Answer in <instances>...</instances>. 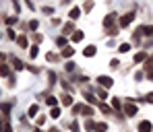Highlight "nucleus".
Returning <instances> with one entry per match:
<instances>
[{"label":"nucleus","instance_id":"e433bc0d","mask_svg":"<svg viewBox=\"0 0 153 132\" xmlns=\"http://www.w3.org/2000/svg\"><path fill=\"white\" fill-rule=\"evenodd\" d=\"M145 101H147V103H153V91H151V93H147V95H145Z\"/></svg>","mask_w":153,"mask_h":132},{"label":"nucleus","instance_id":"c03bdc74","mask_svg":"<svg viewBox=\"0 0 153 132\" xmlns=\"http://www.w3.org/2000/svg\"><path fill=\"white\" fill-rule=\"evenodd\" d=\"M0 64H4V54L0 52Z\"/></svg>","mask_w":153,"mask_h":132},{"label":"nucleus","instance_id":"37998d69","mask_svg":"<svg viewBox=\"0 0 153 132\" xmlns=\"http://www.w3.org/2000/svg\"><path fill=\"white\" fill-rule=\"evenodd\" d=\"M147 77H149V79L153 80V68H151V70H147Z\"/></svg>","mask_w":153,"mask_h":132},{"label":"nucleus","instance_id":"79ce46f5","mask_svg":"<svg viewBox=\"0 0 153 132\" xmlns=\"http://www.w3.org/2000/svg\"><path fill=\"white\" fill-rule=\"evenodd\" d=\"M44 122H46V118L42 116V118H37V126H44Z\"/></svg>","mask_w":153,"mask_h":132},{"label":"nucleus","instance_id":"ddd939ff","mask_svg":"<svg viewBox=\"0 0 153 132\" xmlns=\"http://www.w3.org/2000/svg\"><path fill=\"white\" fill-rule=\"evenodd\" d=\"M0 77H10V68L6 64H0Z\"/></svg>","mask_w":153,"mask_h":132},{"label":"nucleus","instance_id":"0eeeda50","mask_svg":"<svg viewBox=\"0 0 153 132\" xmlns=\"http://www.w3.org/2000/svg\"><path fill=\"white\" fill-rule=\"evenodd\" d=\"M95 52H97L95 46H87V48L83 50V56H85V58H91V56H95Z\"/></svg>","mask_w":153,"mask_h":132},{"label":"nucleus","instance_id":"393cba45","mask_svg":"<svg viewBox=\"0 0 153 132\" xmlns=\"http://www.w3.org/2000/svg\"><path fill=\"white\" fill-rule=\"evenodd\" d=\"M128 50H130V44H122V46L118 48V52H120V54H126Z\"/></svg>","mask_w":153,"mask_h":132},{"label":"nucleus","instance_id":"a18cd8bd","mask_svg":"<svg viewBox=\"0 0 153 132\" xmlns=\"http://www.w3.org/2000/svg\"><path fill=\"white\" fill-rule=\"evenodd\" d=\"M62 2H64V4H68V2H71V0H62Z\"/></svg>","mask_w":153,"mask_h":132},{"label":"nucleus","instance_id":"4c0bfd02","mask_svg":"<svg viewBox=\"0 0 153 132\" xmlns=\"http://www.w3.org/2000/svg\"><path fill=\"white\" fill-rule=\"evenodd\" d=\"M64 68H66L68 72H73V70H75V64H73V62H66V66H64Z\"/></svg>","mask_w":153,"mask_h":132},{"label":"nucleus","instance_id":"2eb2a0df","mask_svg":"<svg viewBox=\"0 0 153 132\" xmlns=\"http://www.w3.org/2000/svg\"><path fill=\"white\" fill-rule=\"evenodd\" d=\"M143 60H147V54H145V52L134 54V62H137V64H139V62H143Z\"/></svg>","mask_w":153,"mask_h":132},{"label":"nucleus","instance_id":"9b49d317","mask_svg":"<svg viewBox=\"0 0 153 132\" xmlns=\"http://www.w3.org/2000/svg\"><path fill=\"white\" fill-rule=\"evenodd\" d=\"M83 37H85V33H83V31H73V41H75V44L83 41Z\"/></svg>","mask_w":153,"mask_h":132},{"label":"nucleus","instance_id":"9d476101","mask_svg":"<svg viewBox=\"0 0 153 132\" xmlns=\"http://www.w3.org/2000/svg\"><path fill=\"white\" fill-rule=\"evenodd\" d=\"M73 54H75V50H73L71 46H64V48H62V52H60V56H64V58H71Z\"/></svg>","mask_w":153,"mask_h":132},{"label":"nucleus","instance_id":"6e6552de","mask_svg":"<svg viewBox=\"0 0 153 132\" xmlns=\"http://www.w3.org/2000/svg\"><path fill=\"white\" fill-rule=\"evenodd\" d=\"M10 62H13V68H15V70H21V68H25V66H23V62H21L17 56H10Z\"/></svg>","mask_w":153,"mask_h":132},{"label":"nucleus","instance_id":"72a5a7b5","mask_svg":"<svg viewBox=\"0 0 153 132\" xmlns=\"http://www.w3.org/2000/svg\"><path fill=\"white\" fill-rule=\"evenodd\" d=\"M153 68V58H147V64H145V70H151Z\"/></svg>","mask_w":153,"mask_h":132},{"label":"nucleus","instance_id":"6ab92c4d","mask_svg":"<svg viewBox=\"0 0 153 132\" xmlns=\"http://www.w3.org/2000/svg\"><path fill=\"white\" fill-rule=\"evenodd\" d=\"M62 105H73V97L71 95H62Z\"/></svg>","mask_w":153,"mask_h":132},{"label":"nucleus","instance_id":"bb28decb","mask_svg":"<svg viewBox=\"0 0 153 132\" xmlns=\"http://www.w3.org/2000/svg\"><path fill=\"white\" fill-rule=\"evenodd\" d=\"M4 23H6V25H15V23H17V17H6Z\"/></svg>","mask_w":153,"mask_h":132},{"label":"nucleus","instance_id":"7c9ffc66","mask_svg":"<svg viewBox=\"0 0 153 132\" xmlns=\"http://www.w3.org/2000/svg\"><path fill=\"white\" fill-rule=\"evenodd\" d=\"M37 111H39V107H37V105H31V107H29V116H35Z\"/></svg>","mask_w":153,"mask_h":132},{"label":"nucleus","instance_id":"7ed1b4c3","mask_svg":"<svg viewBox=\"0 0 153 132\" xmlns=\"http://www.w3.org/2000/svg\"><path fill=\"white\" fill-rule=\"evenodd\" d=\"M97 83H100V85H102L103 89H110V87H112V85H114V79H112V77H97Z\"/></svg>","mask_w":153,"mask_h":132},{"label":"nucleus","instance_id":"f03ea898","mask_svg":"<svg viewBox=\"0 0 153 132\" xmlns=\"http://www.w3.org/2000/svg\"><path fill=\"white\" fill-rule=\"evenodd\" d=\"M132 21H134V13L130 10V13H126V15H122V17H120V27H128Z\"/></svg>","mask_w":153,"mask_h":132},{"label":"nucleus","instance_id":"f704fd0d","mask_svg":"<svg viewBox=\"0 0 153 132\" xmlns=\"http://www.w3.org/2000/svg\"><path fill=\"white\" fill-rule=\"evenodd\" d=\"M56 44H58V46H62V48H64V46H66V37H58V39H56Z\"/></svg>","mask_w":153,"mask_h":132},{"label":"nucleus","instance_id":"4468645a","mask_svg":"<svg viewBox=\"0 0 153 132\" xmlns=\"http://www.w3.org/2000/svg\"><path fill=\"white\" fill-rule=\"evenodd\" d=\"M17 41H19V46H21V48H27V44H29L27 35H19V37H17Z\"/></svg>","mask_w":153,"mask_h":132},{"label":"nucleus","instance_id":"f257e3e1","mask_svg":"<svg viewBox=\"0 0 153 132\" xmlns=\"http://www.w3.org/2000/svg\"><path fill=\"white\" fill-rule=\"evenodd\" d=\"M73 111H75V116L76 114H83V116H93V109L89 105H73Z\"/></svg>","mask_w":153,"mask_h":132},{"label":"nucleus","instance_id":"f3484780","mask_svg":"<svg viewBox=\"0 0 153 132\" xmlns=\"http://www.w3.org/2000/svg\"><path fill=\"white\" fill-rule=\"evenodd\" d=\"M85 130L93 132V130H95V122H93V120H87V122H85Z\"/></svg>","mask_w":153,"mask_h":132},{"label":"nucleus","instance_id":"c756f323","mask_svg":"<svg viewBox=\"0 0 153 132\" xmlns=\"http://www.w3.org/2000/svg\"><path fill=\"white\" fill-rule=\"evenodd\" d=\"M71 130H73V132H79V130H81L79 122H71Z\"/></svg>","mask_w":153,"mask_h":132},{"label":"nucleus","instance_id":"2f4dec72","mask_svg":"<svg viewBox=\"0 0 153 132\" xmlns=\"http://www.w3.org/2000/svg\"><path fill=\"white\" fill-rule=\"evenodd\" d=\"M46 58H48V62H56L58 60V54H48Z\"/></svg>","mask_w":153,"mask_h":132},{"label":"nucleus","instance_id":"a19ab883","mask_svg":"<svg viewBox=\"0 0 153 132\" xmlns=\"http://www.w3.org/2000/svg\"><path fill=\"white\" fill-rule=\"evenodd\" d=\"M15 83H17V79H15V77H10V79H8V87H15Z\"/></svg>","mask_w":153,"mask_h":132},{"label":"nucleus","instance_id":"58836bf2","mask_svg":"<svg viewBox=\"0 0 153 132\" xmlns=\"http://www.w3.org/2000/svg\"><path fill=\"white\" fill-rule=\"evenodd\" d=\"M97 95H100V97H102V99H105V97H108V93H105V91H103V89H97Z\"/></svg>","mask_w":153,"mask_h":132},{"label":"nucleus","instance_id":"ea45409f","mask_svg":"<svg viewBox=\"0 0 153 132\" xmlns=\"http://www.w3.org/2000/svg\"><path fill=\"white\" fill-rule=\"evenodd\" d=\"M110 64H112V68H118V66H120V62H118V60H116V58H114V60H112V62H110Z\"/></svg>","mask_w":153,"mask_h":132},{"label":"nucleus","instance_id":"a211bd4d","mask_svg":"<svg viewBox=\"0 0 153 132\" xmlns=\"http://www.w3.org/2000/svg\"><path fill=\"white\" fill-rule=\"evenodd\" d=\"M50 116H52V118H60V116H62L60 107H56V105H54V107H52V111H50Z\"/></svg>","mask_w":153,"mask_h":132},{"label":"nucleus","instance_id":"c9c22d12","mask_svg":"<svg viewBox=\"0 0 153 132\" xmlns=\"http://www.w3.org/2000/svg\"><path fill=\"white\" fill-rule=\"evenodd\" d=\"M48 80H50V85H54L56 83V74L54 72H48Z\"/></svg>","mask_w":153,"mask_h":132},{"label":"nucleus","instance_id":"1a4fd4ad","mask_svg":"<svg viewBox=\"0 0 153 132\" xmlns=\"http://www.w3.org/2000/svg\"><path fill=\"white\" fill-rule=\"evenodd\" d=\"M114 23H116V15H114V13H110V15L103 19V25H105V27H112Z\"/></svg>","mask_w":153,"mask_h":132},{"label":"nucleus","instance_id":"a878e982","mask_svg":"<svg viewBox=\"0 0 153 132\" xmlns=\"http://www.w3.org/2000/svg\"><path fill=\"white\" fill-rule=\"evenodd\" d=\"M100 109H102L103 114H112V109H110V105H108V103H100Z\"/></svg>","mask_w":153,"mask_h":132},{"label":"nucleus","instance_id":"49530a36","mask_svg":"<svg viewBox=\"0 0 153 132\" xmlns=\"http://www.w3.org/2000/svg\"><path fill=\"white\" fill-rule=\"evenodd\" d=\"M50 132H58V130H56V128H52V130H50Z\"/></svg>","mask_w":153,"mask_h":132},{"label":"nucleus","instance_id":"20e7f679","mask_svg":"<svg viewBox=\"0 0 153 132\" xmlns=\"http://www.w3.org/2000/svg\"><path fill=\"white\" fill-rule=\"evenodd\" d=\"M137 31H139V33H141V35H147V37H153V27L151 25H141L139 27V29H137Z\"/></svg>","mask_w":153,"mask_h":132},{"label":"nucleus","instance_id":"5701e85b","mask_svg":"<svg viewBox=\"0 0 153 132\" xmlns=\"http://www.w3.org/2000/svg\"><path fill=\"white\" fill-rule=\"evenodd\" d=\"M62 31H64V33H73V31H75V25H73V23H66Z\"/></svg>","mask_w":153,"mask_h":132},{"label":"nucleus","instance_id":"f8f14e48","mask_svg":"<svg viewBox=\"0 0 153 132\" xmlns=\"http://www.w3.org/2000/svg\"><path fill=\"white\" fill-rule=\"evenodd\" d=\"M68 17H71L73 21H76V19L81 17V8H79V6H75V8H71V15H68Z\"/></svg>","mask_w":153,"mask_h":132},{"label":"nucleus","instance_id":"4be33fe9","mask_svg":"<svg viewBox=\"0 0 153 132\" xmlns=\"http://www.w3.org/2000/svg\"><path fill=\"white\" fill-rule=\"evenodd\" d=\"M0 111L2 114H10V103H0Z\"/></svg>","mask_w":153,"mask_h":132},{"label":"nucleus","instance_id":"473e14b6","mask_svg":"<svg viewBox=\"0 0 153 132\" xmlns=\"http://www.w3.org/2000/svg\"><path fill=\"white\" fill-rule=\"evenodd\" d=\"M37 27H39V23H37V21H35V19H33V21H31V23H29V29H31V31H35V29H37Z\"/></svg>","mask_w":153,"mask_h":132},{"label":"nucleus","instance_id":"aec40b11","mask_svg":"<svg viewBox=\"0 0 153 132\" xmlns=\"http://www.w3.org/2000/svg\"><path fill=\"white\" fill-rule=\"evenodd\" d=\"M105 130H108V124H103V122L95 124V132H105Z\"/></svg>","mask_w":153,"mask_h":132},{"label":"nucleus","instance_id":"39448f33","mask_svg":"<svg viewBox=\"0 0 153 132\" xmlns=\"http://www.w3.org/2000/svg\"><path fill=\"white\" fill-rule=\"evenodd\" d=\"M151 130H153V126H151L149 120H143V122L139 124V132H151Z\"/></svg>","mask_w":153,"mask_h":132},{"label":"nucleus","instance_id":"b1692460","mask_svg":"<svg viewBox=\"0 0 153 132\" xmlns=\"http://www.w3.org/2000/svg\"><path fill=\"white\" fill-rule=\"evenodd\" d=\"M46 103H48V105H52V107H54V105H56V103H58V99H56V97H52V95H50V97H46Z\"/></svg>","mask_w":153,"mask_h":132},{"label":"nucleus","instance_id":"c85d7f7f","mask_svg":"<svg viewBox=\"0 0 153 132\" xmlns=\"http://www.w3.org/2000/svg\"><path fill=\"white\" fill-rule=\"evenodd\" d=\"M85 99H87L89 103H97V101H95V97H93L91 93H85Z\"/></svg>","mask_w":153,"mask_h":132},{"label":"nucleus","instance_id":"dca6fc26","mask_svg":"<svg viewBox=\"0 0 153 132\" xmlns=\"http://www.w3.org/2000/svg\"><path fill=\"white\" fill-rule=\"evenodd\" d=\"M112 107H114V109H122V101H120V97H114V99H112Z\"/></svg>","mask_w":153,"mask_h":132},{"label":"nucleus","instance_id":"412c9836","mask_svg":"<svg viewBox=\"0 0 153 132\" xmlns=\"http://www.w3.org/2000/svg\"><path fill=\"white\" fill-rule=\"evenodd\" d=\"M37 54H39V48H37V46H31V48H29V56H31V58H35Z\"/></svg>","mask_w":153,"mask_h":132},{"label":"nucleus","instance_id":"423d86ee","mask_svg":"<svg viewBox=\"0 0 153 132\" xmlns=\"http://www.w3.org/2000/svg\"><path fill=\"white\" fill-rule=\"evenodd\" d=\"M124 114H126V116H134V114H137V105H134L132 101H128L126 105H124Z\"/></svg>","mask_w":153,"mask_h":132},{"label":"nucleus","instance_id":"cd10ccee","mask_svg":"<svg viewBox=\"0 0 153 132\" xmlns=\"http://www.w3.org/2000/svg\"><path fill=\"white\" fill-rule=\"evenodd\" d=\"M83 8H85V10H87V13H89V10H91V8H93V0H87V2H85V6H83Z\"/></svg>","mask_w":153,"mask_h":132}]
</instances>
